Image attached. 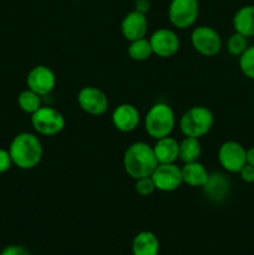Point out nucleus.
Wrapping results in <instances>:
<instances>
[{
	"instance_id": "1",
	"label": "nucleus",
	"mask_w": 254,
	"mask_h": 255,
	"mask_svg": "<svg viewBox=\"0 0 254 255\" xmlns=\"http://www.w3.org/2000/svg\"><path fill=\"white\" fill-rule=\"evenodd\" d=\"M7 151L11 157L12 164L24 171L37 167L44 154L40 138L30 132H21L16 134L10 142Z\"/></svg>"
},
{
	"instance_id": "2",
	"label": "nucleus",
	"mask_w": 254,
	"mask_h": 255,
	"mask_svg": "<svg viewBox=\"0 0 254 255\" xmlns=\"http://www.w3.org/2000/svg\"><path fill=\"white\" fill-rule=\"evenodd\" d=\"M122 162L126 173L133 179L151 176L158 164L153 147L146 142H134L129 144L125 151Z\"/></svg>"
},
{
	"instance_id": "3",
	"label": "nucleus",
	"mask_w": 254,
	"mask_h": 255,
	"mask_svg": "<svg viewBox=\"0 0 254 255\" xmlns=\"http://www.w3.org/2000/svg\"><path fill=\"white\" fill-rule=\"evenodd\" d=\"M176 125L174 111L168 104L157 102L149 107L144 116V129L147 134L154 139L171 136Z\"/></svg>"
},
{
	"instance_id": "4",
	"label": "nucleus",
	"mask_w": 254,
	"mask_h": 255,
	"mask_svg": "<svg viewBox=\"0 0 254 255\" xmlns=\"http://www.w3.org/2000/svg\"><path fill=\"white\" fill-rule=\"evenodd\" d=\"M214 115L206 106H192L179 119V129L184 137L201 138L212 129Z\"/></svg>"
},
{
	"instance_id": "5",
	"label": "nucleus",
	"mask_w": 254,
	"mask_h": 255,
	"mask_svg": "<svg viewBox=\"0 0 254 255\" xmlns=\"http://www.w3.org/2000/svg\"><path fill=\"white\" fill-rule=\"evenodd\" d=\"M31 125L41 136H55L64 129L65 119L54 107L41 106L31 115Z\"/></svg>"
},
{
	"instance_id": "6",
	"label": "nucleus",
	"mask_w": 254,
	"mask_h": 255,
	"mask_svg": "<svg viewBox=\"0 0 254 255\" xmlns=\"http://www.w3.org/2000/svg\"><path fill=\"white\" fill-rule=\"evenodd\" d=\"M199 15L198 0H171L168 6L169 22L177 29H187L194 25Z\"/></svg>"
},
{
	"instance_id": "7",
	"label": "nucleus",
	"mask_w": 254,
	"mask_h": 255,
	"mask_svg": "<svg viewBox=\"0 0 254 255\" xmlns=\"http://www.w3.org/2000/svg\"><path fill=\"white\" fill-rule=\"evenodd\" d=\"M191 44L202 56L212 57L218 55L222 50V37L213 27L201 25L192 31Z\"/></svg>"
},
{
	"instance_id": "8",
	"label": "nucleus",
	"mask_w": 254,
	"mask_h": 255,
	"mask_svg": "<svg viewBox=\"0 0 254 255\" xmlns=\"http://www.w3.org/2000/svg\"><path fill=\"white\" fill-rule=\"evenodd\" d=\"M218 161L224 171L239 173L247 164V149L237 141H226L218 149Z\"/></svg>"
},
{
	"instance_id": "9",
	"label": "nucleus",
	"mask_w": 254,
	"mask_h": 255,
	"mask_svg": "<svg viewBox=\"0 0 254 255\" xmlns=\"http://www.w3.org/2000/svg\"><path fill=\"white\" fill-rule=\"evenodd\" d=\"M77 104L82 111L91 116H101L109 109L107 95L95 86L82 87L77 94Z\"/></svg>"
},
{
	"instance_id": "10",
	"label": "nucleus",
	"mask_w": 254,
	"mask_h": 255,
	"mask_svg": "<svg viewBox=\"0 0 254 255\" xmlns=\"http://www.w3.org/2000/svg\"><path fill=\"white\" fill-rule=\"evenodd\" d=\"M151 177L156 189L161 192H173L183 183L182 168L176 163H158Z\"/></svg>"
},
{
	"instance_id": "11",
	"label": "nucleus",
	"mask_w": 254,
	"mask_h": 255,
	"mask_svg": "<svg viewBox=\"0 0 254 255\" xmlns=\"http://www.w3.org/2000/svg\"><path fill=\"white\" fill-rule=\"evenodd\" d=\"M148 40L153 54L157 55L158 57H162V59L174 56L179 51V47H181L178 35L171 29L162 27V29L156 30L149 36Z\"/></svg>"
},
{
	"instance_id": "12",
	"label": "nucleus",
	"mask_w": 254,
	"mask_h": 255,
	"mask_svg": "<svg viewBox=\"0 0 254 255\" xmlns=\"http://www.w3.org/2000/svg\"><path fill=\"white\" fill-rule=\"evenodd\" d=\"M26 85L40 96H46L56 86V75L46 65H36L27 74Z\"/></svg>"
},
{
	"instance_id": "13",
	"label": "nucleus",
	"mask_w": 254,
	"mask_h": 255,
	"mask_svg": "<svg viewBox=\"0 0 254 255\" xmlns=\"http://www.w3.org/2000/svg\"><path fill=\"white\" fill-rule=\"evenodd\" d=\"M112 125L120 132H132L141 121V115L136 106L131 104H121L112 112Z\"/></svg>"
},
{
	"instance_id": "14",
	"label": "nucleus",
	"mask_w": 254,
	"mask_h": 255,
	"mask_svg": "<svg viewBox=\"0 0 254 255\" xmlns=\"http://www.w3.org/2000/svg\"><path fill=\"white\" fill-rule=\"evenodd\" d=\"M147 30H148V21H147L146 15L134 9L127 12L121 21L122 36L127 41L146 37Z\"/></svg>"
},
{
	"instance_id": "15",
	"label": "nucleus",
	"mask_w": 254,
	"mask_h": 255,
	"mask_svg": "<svg viewBox=\"0 0 254 255\" xmlns=\"http://www.w3.org/2000/svg\"><path fill=\"white\" fill-rule=\"evenodd\" d=\"M202 188L211 201L222 202L228 196L231 182L223 173H212Z\"/></svg>"
},
{
	"instance_id": "16",
	"label": "nucleus",
	"mask_w": 254,
	"mask_h": 255,
	"mask_svg": "<svg viewBox=\"0 0 254 255\" xmlns=\"http://www.w3.org/2000/svg\"><path fill=\"white\" fill-rule=\"evenodd\" d=\"M153 152L158 163H176L179 158V142L171 136L156 139Z\"/></svg>"
},
{
	"instance_id": "17",
	"label": "nucleus",
	"mask_w": 254,
	"mask_h": 255,
	"mask_svg": "<svg viewBox=\"0 0 254 255\" xmlns=\"http://www.w3.org/2000/svg\"><path fill=\"white\" fill-rule=\"evenodd\" d=\"M132 255H158L159 241L152 232L142 231L134 236L131 244Z\"/></svg>"
},
{
	"instance_id": "18",
	"label": "nucleus",
	"mask_w": 254,
	"mask_h": 255,
	"mask_svg": "<svg viewBox=\"0 0 254 255\" xmlns=\"http://www.w3.org/2000/svg\"><path fill=\"white\" fill-rule=\"evenodd\" d=\"M234 31L247 37L254 36V5L239 7L233 16Z\"/></svg>"
},
{
	"instance_id": "19",
	"label": "nucleus",
	"mask_w": 254,
	"mask_h": 255,
	"mask_svg": "<svg viewBox=\"0 0 254 255\" xmlns=\"http://www.w3.org/2000/svg\"><path fill=\"white\" fill-rule=\"evenodd\" d=\"M182 177H183V183L191 187L202 188L206 184L209 173L201 162L196 161L191 163H184V166L182 167Z\"/></svg>"
},
{
	"instance_id": "20",
	"label": "nucleus",
	"mask_w": 254,
	"mask_h": 255,
	"mask_svg": "<svg viewBox=\"0 0 254 255\" xmlns=\"http://www.w3.org/2000/svg\"><path fill=\"white\" fill-rule=\"evenodd\" d=\"M202 154V144L199 138L194 137H184L179 142V159L183 163H191V162L199 161Z\"/></svg>"
},
{
	"instance_id": "21",
	"label": "nucleus",
	"mask_w": 254,
	"mask_h": 255,
	"mask_svg": "<svg viewBox=\"0 0 254 255\" xmlns=\"http://www.w3.org/2000/svg\"><path fill=\"white\" fill-rule=\"evenodd\" d=\"M127 54L132 60L141 62L148 60L153 55V51H152L149 40L146 37H142V39L129 41L128 47H127Z\"/></svg>"
},
{
	"instance_id": "22",
	"label": "nucleus",
	"mask_w": 254,
	"mask_h": 255,
	"mask_svg": "<svg viewBox=\"0 0 254 255\" xmlns=\"http://www.w3.org/2000/svg\"><path fill=\"white\" fill-rule=\"evenodd\" d=\"M17 105L25 114L32 115L41 107V96L32 90H22L17 96Z\"/></svg>"
},
{
	"instance_id": "23",
	"label": "nucleus",
	"mask_w": 254,
	"mask_h": 255,
	"mask_svg": "<svg viewBox=\"0 0 254 255\" xmlns=\"http://www.w3.org/2000/svg\"><path fill=\"white\" fill-rule=\"evenodd\" d=\"M248 46V37L237 31L232 34L227 41V51L233 56H241Z\"/></svg>"
},
{
	"instance_id": "24",
	"label": "nucleus",
	"mask_w": 254,
	"mask_h": 255,
	"mask_svg": "<svg viewBox=\"0 0 254 255\" xmlns=\"http://www.w3.org/2000/svg\"><path fill=\"white\" fill-rule=\"evenodd\" d=\"M239 67L244 76L254 80V45L247 47L246 51L239 56Z\"/></svg>"
},
{
	"instance_id": "25",
	"label": "nucleus",
	"mask_w": 254,
	"mask_h": 255,
	"mask_svg": "<svg viewBox=\"0 0 254 255\" xmlns=\"http://www.w3.org/2000/svg\"><path fill=\"white\" fill-rule=\"evenodd\" d=\"M134 191L142 197H148L156 191V186L153 183V179L151 176L148 177H142V178L134 179Z\"/></svg>"
},
{
	"instance_id": "26",
	"label": "nucleus",
	"mask_w": 254,
	"mask_h": 255,
	"mask_svg": "<svg viewBox=\"0 0 254 255\" xmlns=\"http://www.w3.org/2000/svg\"><path fill=\"white\" fill-rule=\"evenodd\" d=\"M14 166L11 161V157L7 149L0 148V174L5 173Z\"/></svg>"
},
{
	"instance_id": "27",
	"label": "nucleus",
	"mask_w": 254,
	"mask_h": 255,
	"mask_svg": "<svg viewBox=\"0 0 254 255\" xmlns=\"http://www.w3.org/2000/svg\"><path fill=\"white\" fill-rule=\"evenodd\" d=\"M0 255H32V254L30 253L25 247L12 244V246L5 247V248L0 252Z\"/></svg>"
},
{
	"instance_id": "28",
	"label": "nucleus",
	"mask_w": 254,
	"mask_h": 255,
	"mask_svg": "<svg viewBox=\"0 0 254 255\" xmlns=\"http://www.w3.org/2000/svg\"><path fill=\"white\" fill-rule=\"evenodd\" d=\"M241 179L246 183H254V167L247 163L243 168L239 171Z\"/></svg>"
},
{
	"instance_id": "29",
	"label": "nucleus",
	"mask_w": 254,
	"mask_h": 255,
	"mask_svg": "<svg viewBox=\"0 0 254 255\" xmlns=\"http://www.w3.org/2000/svg\"><path fill=\"white\" fill-rule=\"evenodd\" d=\"M134 10L146 15L151 10V2H149V0H136L134 1Z\"/></svg>"
},
{
	"instance_id": "30",
	"label": "nucleus",
	"mask_w": 254,
	"mask_h": 255,
	"mask_svg": "<svg viewBox=\"0 0 254 255\" xmlns=\"http://www.w3.org/2000/svg\"><path fill=\"white\" fill-rule=\"evenodd\" d=\"M247 163L254 167V147L247 149Z\"/></svg>"
}]
</instances>
